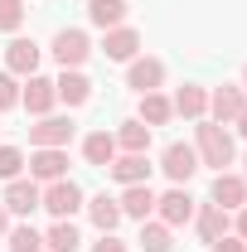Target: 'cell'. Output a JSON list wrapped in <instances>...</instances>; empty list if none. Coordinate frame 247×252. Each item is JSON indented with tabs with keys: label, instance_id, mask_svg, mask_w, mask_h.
<instances>
[{
	"label": "cell",
	"instance_id": "24",
	"mask_svg": "<svg viewBox=\"0 0 247 252\" xmlns=\"http://www.w3.org/2000/svg\"><path fill=\"white\" fill-rule=\"evenodd\" d=\"M126 0H93L88 5V20H93L97 30H117V25H126Z\"/></svg>",
	"mask_w": 247,
	"mask_h": 252
},
{
	"label": "cell",
	"instance_id": "19",
	"mask_svg": "<svg viewBox=\"0 0 247 252\" xmlns=\"http://www.w3.org/2000/svg\"><path fill=\"white\" fill-rule=\"evenodd\" d=\"M170 107H175V117H185V122H204V117H209V93L194 88V83H185L180 93L170 97Z\"/></svg>",
	"mask_w": 247,
	"mask_h": 252
},
{
	"label": "cell",
	"instance_id": "32",
	"mask_svg": "<svg viewBox=\"0 0 247 252\" xmlns=\"http://www.w3.org/2000/svg\"><path fill=\"white\" fill-rule=\"evenodd\" d=\"M93 252H126V243L117 238V233H102V238L93 243Z\"/></svg>",
	"mask_w": 247,
	"mask_h": 252
},
{
	"label": "cell",
	"instance_id": "26",
	"mask_svg": "<svg viewBox=\"0 0 247 252\" xmlns=\"http://www.w3.org/2000/svg\"><path fill=\"white\" fill-rule=\"evenodd\" d=\"M146 126H165L170 117H175V107H170V97L165 93H141V112H136Z\"/></svg>",
	"mask_w": 247,
	"mask_h": 252
},
{
	"label": "cell",
	"instance_id": "29",
	"mask_svg": "<svg viewBox=\"0 0 247 252\" xmlns=\"http://www.w3.org/2000/svg\"><path fill=\"white\" fill-rule=\"evenodd\" d=\"M20 25H25V0H0V30L15 34Z\"/></svg>",
	"mask_w": 247,
	"mask_h": 252
},
{
	"label": "cell",
	"instance_id": "34",
	"mask_svg": "<svg viewBox=\"0 0 247 252\" xmlns=\"http://www.w3.org/2000/svg\"><path fill=\"white\" fill-rule=\"evenodd\" d=\"M5 233H10V209L0 204V238H5Z\"/></svg>",
	"mask_w": 247,
	"mask_h": 252
},
{
	"label": "cell",
	"instance_id": "4",
	"mask_svg": "<svg viewBox=\"0 0 247 252\" xmlns=\"http://www.w3.org/2000/svg\"><path fill=\"white\" fill-rule=\"evenodd\" d=\"M83 204H88V199H83V189L63 175V180H54V185H44V204H39V209H49L54 219H73Z\"/></svg>",
	"mask_w": 247,
	"mask_h": 252
},
{
	"label": "cell",
	"instance_id": "33",
	"mask_svg": "<svg viewBox=\"0 0 247 252\" xmlns=\"http://www.w3.org/2000/svg\"><path fill=\"white\" fill-rule=\"evenodd\" d=\"M233 233H238V238H243V243H247V204H243V209H238V214H233Z\"/></svg>",
	"mask_w": 247,
	"mask_h": 252
},
{
	"label": "cell",
	"instance_id": "30",
	"mask_svg": "<svg viewBox=\"0 0 247 252\" xmlns=\"http://www.w3.org/2000/svg\"><path fill=\"white\" fill-rule=\"evenodd\" d=\"M20 107V78L15 73H0V112Z\"/></svg>",
	"mask_w": 247,
	"mask_h": 252
},
{
	"label": "cell",
	"instance_id": "12",
	"mask_svg": "<svg viewBox=\"0 0 247 252\" xmlns=\"http://www.w3.org/2000/svg\"><path fill=\"white\" fill-rule=\"evenodd\" d=\"M30 180H39V185H54V180H63L68 175V151H59V146H44V151H30Z\"/></svg>",
	"mask_w": 247,
	"mask_h": 252
},
{
	"label": "cell",
	"instance_id": "15",
	"mask_svg": "<svg viewBox=\"0 0 247 252\" xmlns=\"http://www.w3.org/2000/svg\"><path fill=\"white\" fill-rule=\"evenodd\" d=\"M54 93H59L63 107H83V102L93 97V83H88V73H83V68H63L59 78H54Z\"/></svg>",
	"mask_w": 247,
	"mask_h": 252
},
{
	"label": "cell",
	"instance_id": "7",
	"mask_svg": "<svg viewBox=\"0 0 247 252\" xmlns=\"http://www.w3.org/2000/svg\"><path fill=\"white\" fill-rule=\"evenodd\" d=\"M49 54L59 59V68H83V63L93 59V44H88L83 30H59L54 44H49Z\"/></svg>",
	"mask_w": 247,
	"mask_h": 252
},
{
	"label": "cell",
	"instance_id": "13",
	"mask_svg": "<svg viewBox=\"0 0 247 252\" xmlns=\"http://www.w3.org/2000/svg\"><path fill=\"white\" fill-rule=\"evenodd\" d=\"M160 83H165V63L151 59V54H136L131 68H126V88H136V93H160Z\"/></svg>",
	"mask_w": 247,
	"mask_h": 252
},
{
	"label": "cell",
	"instance_id": "31",
	"mask_svg": "<svg viewBox=\"0 0 247 252\" xmlns=\"http://www.w3.org/2000/svg\"><path fill=\"white\" fill-rule=\"evenodd\" d=\"M209 252H247V243L238 238V233H228V238H218V243H209Z\"/></svg>",
	"mask_w": 247,
	"mask_h": 252
},
{
	"label": "cell",
	"instance_id": "37",
	"mask_svg": "<svg viewBox=\"0 0 247 252\" xmlns=\"http://www.w3.org/2000/svg\"><path fill=\"white\" fill-rule=\"evenodd\" d=\"M243 180H247V156H243Z\"/></svg>",
	"mask_w": 247,
	"mask_h": 252
},
{
	"label": "cell",
	"instance_id": "5",
	"mask_svg": "<svg viewBox=\"0 0 247 252\" xmlns=\"http://www.w3.org/2000/svg\"><path fill=\"white\" fill-rule=\"evenodd\" d=\"M194 209H199V204H194V194H189L185 185H175L170 194H155V219L165 223V228L189 223V219H194Z\"/></svg>",
	"mask_w": 247,
	"mask_h": 252
},
{
	"label": "cell",
	"instance_id": "16",
	"mask_svg": "<svg viewBox=\"0 0 247 252\" xmlns=\"http://www.w3.org/2000/svg\"><path fill=\"white\" fill-rule=\"evenodd\" d=\"M107 175L117 180V185H151V160L146 156H126V151H117V160L107 165Z\"/></svg>",
	"mask_w": 247,
	"mask_h": 252
},
{
	"label": "cell",
	"instance_id": "3",
	"mask_svg": "<svg viewBox=\"0 0 247 252\" xmlns=\"http://www.w3.org/2000/svg\"><path fill=\"white\" fill-rule=\"evenodd\" d=\"M0 204L10 209V219H30L34 209L44 204V185L20 175V180H10V185H5V199H0Z\"/></svg>",
	"mask_w": 247,
	"mask_h": 252
},
{
	"label": "cell",
	"instance_id": "11",
	"mask_svg": "<svg viewBox=\"0 0 247 252\" xmlns=\"http://www.w3.org/2000/svg\"><path fill=\"white\" fill-rule=\"evenodd\" d=\"M189 223H194L199 243H218V238H228V233H233V214H228V209H218V204H199Z\"/></svg>",
	"mask_w": 247,
	"mask_h": 252
},
{
	"label": "cell",
	"instance_id": "9",
	"mask_svg": "<svg viewBox=\"0 0 247 252\" xmlns=\"http://www.w3.org/2000/svg\"><path fill=\"white\" fill-rule=\"evenodd\" d=\"M209 204L228 209V214H238V209L247 204V180H243V175H233V170H218L214 185H209Z\"/></svg>",
	"mask_w": 247,
	"mask_h": 252
},
{
	"label": "cell",
	"instance_id": "28",
	"mask_svg": "<svg viewBox=\"0 0 247 252\" xmlns=\"http://www.w3.org/2000/svg\"><path fill=\"white\" fill-rule=\"evenodd\" d=\"M25 175V151H15V146H0V180L10 185V180H20Z\"/></svg>",
	"mask_w": 247,
	"mask_h": 252
},
{
	"label": "cell",
	"instance_id": "22",
	"mask_svg": "<svg viewBox=\"0 0 247 252\" xmlns=\"http://www.w3.org/2000/svg\"><path fill=\"white\" fill-rule=\"evenodd\" d=\"M83 160L97 165V170H107V165L117 160V136H112V131H88V136H83Z\"/></svg>",
	"mask_w": 247,
	"mask_h": 252
},
{
	"label": "cell",
	"instance_id": "8",
	"mask_svg": "<svg viewBox=\"0 0 247 252\" xmlns=\"http://www.w3.org/2000/svg\"><path fill=\"white\" fill-rule=\"evenodd\" d=\"M73 131H78V126H73V117H54V112H49V117H39V122L30 126V146H34V151H44V146L68 151Z\"/></svg>",
	"mask_w": 247,
	"mask_h": 252
},
{
	"label": "cell",
	"instance_id": "27",
	"mask_svg": "<svg viewBox=\"0 0 247 252\" xmlns=\"http://www.w3.org/2000/svg\"><path fill=\"white\" fill-rule=\"evenodd\" d=\"M5 248H10V252H44V233H34L30 223H10Z\"/></svg>",
	"mask_w": 247,
	"mask_h": 252
},
{
	"label": "cell",
	"instance_id": "6",
	"mask_svg": "<svg viewBox=\"0 0 247 252\" xmlns=\"http://www.w3.org/2000/svg\"><path fill=\"white\" fill-rule=\"evenodd\" d=\"M160 170H165L175 185H189V180H194L204 165H199V151H194V146H185V141H170V146H165V156H160Z\"/></svg>",
	"mask_w": 247,
	"mask_h": 252
},
{
	"label": "cell",
	"instance_id": "25",
	"mask_svg": "<svg viewBox=\"0 0 247 252\" xmlns=\"http://www.w3.org/2000/svg\"><path fill=\"white\" fill-rule=\"evenodd\" d=\"M136 243H141V252H170V248H175V228H165L160 219H146Z\"/></svg>",
	"mask_w": 247,
	"mask_h": 252
},
{
	"label": "cell",
	"instance_id": "14",
	"mask_svg": "<svg viewBox=\"0 0 247 252\" xmlns=\"http://www.w3.org/2000/svg\"><path fill=\"white\" fill-rule=\"evenodd\" d=\"M102 54H107L112 63H131L136 54H141V30H131V25L107 30V39H102Z\"/></svg>",
	"mask_w": 247,
	"mask_h": 252
},
{
	"label": "cell",
	"instance_id": "1",
	"mask_svg": "<svg viewBox=\"0 0 247 252\" xmlns=\"http://www.w3.org/2000/svg\"><path fill=\"white\" fill-rule=\"evenodd\" d=\"M194 151H199V165H209L214 175H218V170H228V165H233V156H238V151H233L228 126L209 122V117L194 126Z\"/></svg>",
	"mask_w": 247,
	"mask_h": 252
},
{
	"label": "cell",
	"instance_id": "17",
	"mask_svg": "<svg viewBox=\"0 0 247 252\" xmlns=\"http://www.w3.org/2000/svg\"><path fill=\"white\" fill-rule=\"evenodd\" d=\"M54 102H59V93H54V78H39V73H34L30 83L20 88V107H30L34 117H49V112H54Z\"/></svg>",
	"mask_w": 247,
	"mask_h": 252
},
{
	"label": "cell",
	"instance_id": "21",
	"mask_svg": "<svg viewBox=\"0 0 247 252\" xmlns=\"http://www.w3.org/2000/svg\"><path fill=\"white\" fill-rule=\"evenodd\" d=\"M88 219H93L97 233H117V228H122V204H117L112 194H93V199H88Z\"/></svg>",
	"mask_w": 247,
	"mask_h": 252
},
{
	"label": "cell",
	"instance_id": "23",
	"mask_svg": "<svg viewBox=\"0 0 247 252\" xmlns=\"http://www.w3.org/2000/svg\"><path fill=\"white\" fill-rule=\"evenodd\" d=\"M83 248V233L73 228V219H54V228L44 233V252H78Z\"/></svg>",
	"mask_w": 247,
	"mask_h": 252
},
{
	"label": "cell",
	"instance_id": "18",
	"mask_svg": "<svg viewBox=\"0 0 247 252\" xmlns=\"http://www.w3.org/2000/svg\"><path fill=\"white\" fill-rule=\"evenodd\" d=\"M117 204H122V219H136V223H146V219L155 214V189H151V185H126Z\"/></svg>",
	"mask_w": 247,
	"mask_h": 252
},
{
	"label": "cell",
	"instance_id": "35",
	"mask_svg": "<svg viewBox=\"0 0 247 252\" xmlns=\"http://www.w3.org/2000/svg\"><path fill=\"white\" fill-rule=\"evenodd\" d=\"M233 126H238V131H243V136H247V107H243V117H238V122H233Z\"/></svg>",
	"mask_w": 247,
	"mask_h": 252
},
{
	"label": "cell",
	"instance_id": "10",
	"mask_svg": "<svg viewBox=\"0 0 247 252\" xmlns=\"http://www.w3.org/2000/svg\"><path fill=\"white\" fill-rule=\"evenodd\" d=\"M39 59H44V49L34 44V39H10L5 44V73H15V78H34L39 73Z\"/></svg>",
	"mask_w": 247,
	"mask_h": 252
},
{
	"label": "cell",
	"instance_id": "2",
	"mask_svg": "<svg viewBox=\"0 0 247 252\" xmlns=\"http://www.w3.org/2000/svg\"><path fill=\"white\" fill-rule=\"evenodd\" d=\"M243 107H247L243 83H223V88H214V93H209V122L233 126L238 117H243Z\"/></svg>",
	"mask_w": 247,
	"mask_h": 252
},
{
	"label": "cell",
	"instance_id": "20",
	"mask_svg": "<svg viewBox=\"0 0 247 252\" xmlns=\"http://www.w3.org/2000/svg\"><path fill=\"white\" fill-rule=\"evenodd\" d=\"M112 136H117V151H126V156H146V151H151V126L141 122V117L122 122Z\"/></svg>",
	"mask_w": 247,
	"mask_h": 252
},
{
	"label": "cell",
	"instance_id": "36",
	"mask_svg": "<svg viewBox=\"0 0 247 252\" xmlns=\"http://www.w3.org/2000/svg\"><path fill=\"white\" fill-rule=\"evenodd\" d=\"M243 93H247V63H243Z\"/></svg>",
	"mask_w": 247,
	"mask_h": 252
}]
</instances>
